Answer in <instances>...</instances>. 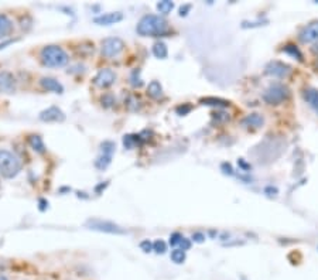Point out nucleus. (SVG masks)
Wrapping results in <instances>:
<instances>
[{"label": "nucleus", "mask_w": 318, "mask_h": 280, "mask_svg": "<svg viewBox=\"0 0 318 280\" xmlns=\"http://www.w3.org/2000/svg\"><path fill=\"white\" fill-rule=\"evenodd\" d=\"M116 81V74L109 68L101 69L94 78V84L98 88H109Z\"/></svg>", "instance_id": "1a4fd4ad"}, {"label": "nucleus", "mask_w": 318, "mask_h": 280, "mask_svg": "<svg viewBox=\"0 0 318 280\" xmlns=\"http://www.w3.org/2000/svg\"><path fill=\"white\" fill-rule=\"evenodd\" d=\"M12 30H13V23L10 21L9 17L3 16V14H0V38L6 37Z\"/></svg>", "instance_id": "a211bd4d"}, {"label": "nucleus", "mask_w": 318, "mask_h": 280, "mask_svg": "<svg viewBox=\"0 0 318 280\" xmlns=\"http://www.w3.org/2000/svg\"><path fill=\"white\" fill-rule=\"evenodd\" d=\"M190 248H191V242H190V239H186V238H183V239H181V242H180V249H181V251H184V252H186V251H188Z\"/></svg>", "instance_id": "7c9ffc66"}, {"label": "nucleus", "mask_w": 318, "mask_h": 280, "mask_svg": "<svg viewBox=\"0 0 318 280\" xmlns=\"http://www.w3.org/2000/svg\"><path fill=\"white\" fill-rule=\"evenodd\" d=\"M153 251L156 253H164L167 251L166 242L161 239H157L156 242H153Z\"/></svg>", "instance_id": "a878e982"}, {"label": "nucleus", "mask_w": 318, "mask_h": 280, "mask_svg": "<svg viewBox=\"0 0 318 280\" xmlns=\"http://www.w3.org/2000/svg\"><path fill=\"white\" fill-rule=\"evenodd\" d=\"M41 87L44 89H47L50 92H54V94H63L64 92V87L57 81L56 78H51V76H44L41 78Z\"/></svg>", "instance_id": "4468645a"}, {"label": "nucleus", "mask_w": 318, "mask_h": 280, "mask_svg": "<svg viewBox=\"0 0 318 280\" xmlns=\"http://www.w3.org/2000/svg\"><path fill=\"white\" fill-rule=\"evenodd\" d=\"M140 249H142V251H143V252H146V253L152 252V251H153V244L149 239L142 241V242H140Z\"/></svg>", "instance_id": "cd10ccee"}, {"label": "nucleus", "mask_w": 318, "mask_h": 280, "mask_svg": "<svg viewBox=\"0 0 318 280\" xmlns=\"http://www.w3.org/2000/svg\"><path fill=\"white\" fill-rule=\"evenodd\" d=\"M125 48V43L120 40L119 37H109L102 41V55L106 58H113L118 57Z\"/></svg>", "instance_id": "423d86ee"}, {"label": "nucleus", "mask_w": 318, "mask_h": 280, "mask_svg": "<svg viewBox=\"0 0 318 280\" xmlns=\"http://www.w3.org/2000/svg\"><path fill=\"white\" fill-rule=\"evenodd\" d=\"M102 103H104L106 108H111L112 105L115 103V98L108 94V95H105L104 98H102Z\"/></svg>", "instance_id": "c756f323"}, {"label": "nucleus", "mask_w": 318, "mask_h": 280, "mask_svg": "<svg viewBox=\"0 0 318 280\" xmlns=\"http://www.w3.org/2000/svg\"><path fill=\"white\" fill-rule=\"evenodd\" d=\"M136 30L143 37H160L167 33V21L161 16L147 14L139 21Z\"/></svg>", "instance_id": "f257e3e1"}, {"label": "nucleus", "mask_w": 318, "mask_h": 280, "mask_svg": "<svg viewBox=\"0 0 318 280\" xmlns=\"http://www.w3.org/2000/svg\"><path fill=\"white\" fill-rule=\"evenodd\" d=\"M191 10V5H186V6H183L180 9V16L183 17V16H187V13Z\"/></svg>", "instance_id": "f704fd0d"}, {"label": "nucleus", "mask_w": 318, "mask_h": 280, "mask_svg": "<svg viewBox=\"0 0 318 280\" xmlns=\"http://www.w3.org/2000/svg\"><path fill=\"white\" fill-rule=\"evenodd\" d=\"M264 192H266V194H267V195H270V197H271V195H277V188L276 187H271V185H269V187H266V188H264Z\"/></svg>", "instance_id": "473e14b6"}, {"label": "nucleus", "mask_w": 318, "mask_h": 280, "mask_svg": "<svg viewBox=\"0 0 318 280\" xmlns=\"http://www.w3.org/2000/svg\"><path fill=\"white\" fill-rule=\"evenodd\" d=\"M86 226L89 229H92V231H98V232L115 233V235H123V233H126L125 229H122L116 224L109 222V221H102V219H89L86 222Z\"/></svg>", "instance_id": "39448f33"}, {"label": "nucleus", "mask_w": 318, "mask_h": 280, "mask_svg": "<svg viewBox=\"0 0 318 280\" xmlns=\"http://www.w3.org/2000/svg\"><path fill=\"white\" fill-rule=\"evenodd\" d=\"M174 9V3L170 2V0H163V2H159L157 3V10H159L161 14H168Z\"/></svg>", "instance_id": "b1692460"}, {"label": "nucleus", "mask_w": 318, "mask_h": 280, "mask_svg": "<svg viewBox=\"0 0 318 280\" xmlns=\"http://www.w3.org/2000/svg\"><path fill=\"white\" fill-rule=\"evenodd\" d=\"M0 280H9L6 276H3V274H0Z\"/></svg>", "instance_id": "58836bf2"}, {"label": "nucleus", "mask_w": 318, "mask_h": 280, "mask_svg": "<svg viewBox=\"0 0 318 280\" xmlns=\"http://www.w3.org/2000/svg\"><path fill=\"white\" fill-rule=\"evenodd\" d=\"M41 61L46 67H64L69 61L68 54L58 46H47L41 50Z\"/></svg>", "instance_id": "f03ea898"}, {"label": "nucleus", "mask_w": 318, "mask_h": 280, "mask_svg": "<svg viewBox=\"0 0 318 280\" xmlns=\"http://www.w3.org/2000/svg\"><path fill=\"white\" fill-rule=\"evenodd\" d=\"M289 96H290L289 88L284 87L283 84H271L269 88L264 91L263 101L269 105H279L284 102L286 99H289Z\"/></svg>", "instance_id": "20e7f679"}, {"label": "nucleus", "mask_w": 318, "mask_h": 280, "mask_svg": "<svg viewBox=\"0 0 318 280\" xmlns=\"http://www.w3.org/2000/svg\"><path fill=\"white\" fill-rule=\"evenodd\" d=\"M153 54L156 55L157 58H161V60H164L167 55H168V50H167V46L164 43H156L154 46H153Z\"/></svg>", "instance_id": "412c9836"}, {"label": "nucleus", "mask_w": 318, "mask_h": 280, "mask_svg": "<svg viewBox=\"0 0 318 280\" xmlns=\"http://www.w3.org/2000/svg\"><path fill=\"white\" fill-rule=\"evenodd\" d=\"M263 123H264V119L259 113H250L246 117H243L242 121V125L246 128H262Z\"/></svg>", "instance_id": "dca6fc26"}, {"label": "nucleus", "mask_w": 318, "mask_h": 280, "mask_svg": "<svg viewBox=\"0 0 318 280\" xmlns=\"http://www.w3.org/2000/svg\"><path fill=\"white\" fill-rule=\"evenodd\" d=\"M115 143L113 142H104L101 144V154L98 156L97 162H95V166H97L99 170H105L112 162V157H113V153H115Z\"/></svg>", "instance_id": "0eeeda50"}, {"label": "nucleus", "mask_w": 318, "mask_h": 280, "mask_svg": "<svg viewBox=\"0 0 318 280\" xmlns=\"http://www.w3.org/2000/svg\"><path fill=\"white\" fill-rule=\"evenodd\" d=\"M191 109H193V106H191V105H188V103H183V105H180V106H177V108H175V112H177L180 116H184V115H188V113L191 112Z\"/></svg>", "instance_id": "bb28decb"}, {"label": "nucleus", "mask_w": 318, "mask_h": 280, "mask_svg": "<svg viewBox=\"0 0 318 280\" xmlns=\"http://www.w3.org/2000/svg\"><path fill=\"white\" fill-rule=\"evenodd\" d=\"M184 236H181V233L178 232H174L171 236H170V245L171 246H177L180 245L181 239H183Z\"/></svg>", "instance_id": "c85d7f7f"}, {"label": "nucleus", "mask_w": 318, "mask_h": 280, "mask_svg": "<svg viewBox=\"0 0 318 280\" xmlns=\"http://www.w3.org/2000/svg\"><path fill=\"white\" fill-rule=\"evenodd\" d=\"M283 53L291 55L293 58H297L298 61H303V54H301V51H300L296 46H293V44H287V46H284Z\"/></svg>", "instance_id": "4be33fe9"}, {"label": "nucleus", "mask_w": 318, "mask_h": 280, "mask_svg": "<svg viewBox=\"0 0 318 280\" xmlns=\"http://www.w3.org/2000/svg\"><path fill=\"white\" fill-rule=\"evenodd\" d=\"M28 143L31 146V149L37 151V153H46V146H44V142H42V139L40 136H37V135L30 136Z\"/></svg>", "instance_id": "6ab92c4d"}, {"label": "nucleus", "mask_w": 318, "mask_h": 280, "mask_svg": "<svg viewBox=\"0 0 318 280\" xmlns=\"http://www.w3.org/2000/svg\"><path fill=\"white\" fill-rule=\"evenodd\" d=\"M200 102L202 103V105H208V106H221V108L229 106L228 101H225V99H219V98H212V96L202 98Z\"/></svg>", "instance_id": "aec40b11"}, {"label": "nucleus", "mask_w": 318, "mask_h": 280, "mask_svg": "<svg viewBox=\"0 0 318 280\" xmlns=\"http://www.w3.org/2000/svg\"><path fill=\"white\" fill-rule=\"evenodd\" d=\"M122 20H123V14L120 12H115V13H104L101 16H97L94 19V23L99 24V26H112V24H116Z\"/></svg>", "instance_id": "f8f14e48"}, {"label": "nucleus", "mask_w": 318, "mask_h": 280, "mask_svg": "<svg viewBox=\"0 0 318 280\" xmlns=\"http://www.w3.org/2000/svg\"><path fill=\"white\" fill-rule=\"evenodd\" d=\"M193 241L194 242H198V244H201V242H204V241H205V235H204L202 232L193 233Z\"/></svg>", "instance_id": "2f4dec72"}, {"label": "nucleus", "mask_w": 318, "mask_h": 280, "mask_svg": "<svg viewBox=\"0 0 318 280\" xmlns=\"http://www.w3.org/2000/svg\"><path fill=\"white\" fill-rule=\"evenodd\" d=\"M14 89V76L9 71L0 72V92L10 94Z\"/></svg>", "instance_id": "ddd939ff"}, {"label": "nucleus", "mask_w": 318, "mask_h": 280, "mask_svg": "<svg viewBox=\"0 0 318 280\" xmlns=\"http://www.w3.org/2000/svg\"><path fill=\"white\" fill-rule=\"evenodd\" d=\"M21 170V160L9 150H0V174L6 178L16 177Z\"/></svg>", "instance_id": "7ed1b4c3"}, {"label": "nucleus", "mask_w": 318, "mask_h": 280, "mask_svg": "<svg viewBox=\"0 0 318 280\" xmlns=\"http://www.w3.org/2000/svg\"><path fill=\"white\" fill-rule=\"evenodd\" d=\"M12 43H13V41H12V40L5 41L3 44H0V48H5V47H6V46H9V44H12Z\"/></svg>", "instance_id": "e433bc0d"}, {"label": "nucleus", "mask_w": 318, "mask_h": 280, "mask_svg": "<svg viewBox=\"0 0 318 280\" xmlns=\"http://www.w3.org/2000/svg\"><path fill=\"white\" fill-rule=\"evenodd\" d=\"M139 143H142L140 136H136V135H127V136L123 137V144H125L126 149H133V147Z\"/></svg>", "instance_id": "5701e85b"}, {"label": "nucleus", "mask_w": 318, "mask_h": 280, "mask_svg": "<svg viewBox=\"0 0 318 280\" xmlns=\"http://www.w3.org/2000/svg\"><path fill=\"white\" fill-rule=\"evenodd\" d=\"M171 260H173L174 263H177V265L184 263V260H186V252L181 251V249H174L173 252H171Z\"/></svg>", "instance_id": "393cba45"}, {"label": "nucleus", "mask_w": 318, "mask_h": 280, "mask_svg": "<svg viewBox=\"0 0 318 280\" xmlns=\"http://www.w3.org/2000/svg\"><path fill=\"white\" fill-rule=\"evenodd\" d=\"M303 96H304L305 102L308 103L312 109H314V112L318 115V89H305L304 92H303Z\"/></svg>", "instance_id": "2eb2a0df"}, {"label": "nucleus", "mask_w": 318, "mask_h": 280, "mask_svg": "<svg viewBox=\"0 0 318 280\" xmlns=\"http://www.w3.org/2000/svg\"><path fill=\"white\" fill-rule=\"evenodd\" d=\"M298 40L303 44H308V43H314L318 41V20L312 21L310 24H307L298 34Z\"/></svg>", "instance_id": "9d476101"}, {"label": "nucleus", "mask_w": 318, "mask_h": 280, "mask_svg": "<svg viewBox=\"0 0 318 280\" xmlns=\"http://www.w3.org/2000/svg\"><path fill=\"white\" fill-rule=\"evenodd\" d=\"M264 74L276 78H287L291 74V67L282 61H270L264 68Z\"/></svg>", "instance_id": "6e6552de"}, {"label": "nucleus", "mask_w": 318, "mask_h": 280, "mask_svg": "<svg viewBox=\"0 0 318 280\" xmlns=\"http://www.w3.org/2000/svg\"><path fill=\"white\" fill-rule=\"evenodd\" d=\"M222 170H225L223 173H225V174H229V176H232V174H234V170H232L231 164H228V163L222 164Z\"/></svg>", "instance_id": "72a5a7b5"}, {"label": "nucleus", "mask_w": 318, "mask_h": 280, "mask_svg": "<svg viewBox=\"0 0 318 280\" xmlns=\"http://www.w3.org/2000/svg\"><path fill=\"white\" fill-rule=\"evenodd\" d=\"M312 51H314L315 54H318V43L315 44V46H314V47H312Z\"/></svg>", "instance_id": "4c0bfd02"}, {"label": "nucleus", "mask_w": 318, "mask_h": 280, "mask_svg": "<svg viewBox=\"0 0 318 280\" xmlns=\"http://www.w3.org/2000/svg\"><path fill=\"white\" fill-rule=\"evenodd\" d=\"M238 163H239V166H241V167H242V169H245V170H249V169H250V166H249V164H246V163H245V162H243L242 158H241V160H239V162H238Z\"/></svg>", "instance_id": "c9c22d12"}, {"label": "nucleus", "mask_w": 318, "mask_h": 280, "mask_svg": "<svg viewBox=\"0 0 318 280\" xmlns=\"http://www.w3.org/2000/svg\"><path fill=\"white\" fill-rule=\"evenodd\" d=\"M147 95L153 99H160L163 96V87L159 81H152L147 87Z\"/></svg>", "instance_id": "f3484780"}, {"label": "nucleus", "mask_w": 318, "mask_h": 280, "mask_svg": "<svg viewBox=\"0 0 318 280\" xmlns=\"http://www.w3.org/2000/svg\"><path fill=\"white\" fill-rule=\"evenodd\" d=\"M40 119L42 122H63L65 113L58 106H50L40 113Z\"/></svg>", "instance_id": "9b49d317"}]
</instances>
